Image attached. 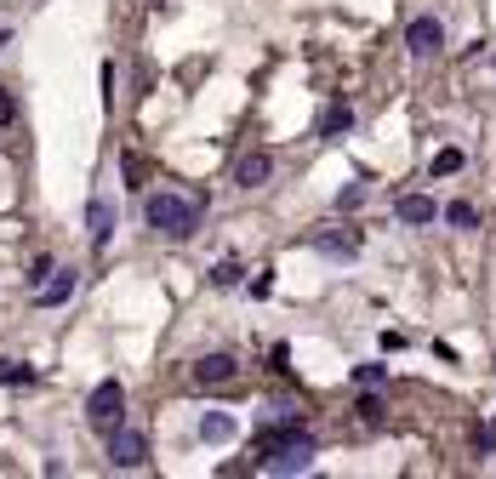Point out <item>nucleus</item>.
<instances>
[{
    "label": "nucleus",
    "instance_id": "obj_16",
    "mask_svg": "<svg viewBox=\"0 0 496 479\" xmlns=\"http://www.w3.org/2000/svg\"><path fill=\"white\" fill-rule=\"evenodd\" d=\"M0 382H12V389H18V382H35V365H18V360H0Z\"/></svg>",
    "mask_w": 496,
    "mask_h": 479
},
{
    "label": "nucleus",
    "instance_id": "obj_14",
    "mask_svg": "<svg viewBox=\"0 0 496 479\" xmlns=\"http://www.w3.org/2000/svg\"><path fill=\"white\" fill-rule=\"evenodd\" d=\"M462 166H468V154H462V149H440V154H433V177H451V172H462Z\"/></svg>",
    "mask_w": 496,
    "mask_h": 479
},
{
    "label": "nucleus",
    "instance_id": "obj_17",
    "mask_svg": "<svg viewBox=\"0 0 496 479\" xmlns=\"http://www.w3.org/2000/svg\"><path fill=\"white\" fill-rule=\"evenodd\" d=\"M360 423H382V399H377V389H360Z\"/></svg>",
    "mask_w": 496,
    "mask_h": 479
},
{
    "label": "nucleus",
    "instance_id": "obj_13",
    "mask_svg": "<svg viewBox=\"0 0 496 479\" xmlns=\"http://www.w3.org/2000/svg\"><path fill=\"white\" fill-rule=\"evenodd\" d=\"M314 252H325V257H354V252H360V240H354V235H314Z\"/></svg>",
    "mask_w": 496,
    "mask_h": 479
},
{
    "label": "nucleus",
    "instance_id": "obj_19",
    "mask_svg": "<svg viewBox=\"0 0 496 479\" xmlns=\"http://www.w3.org/2000/svg\"><path fill=\"white\" fill-rule=\"evenodd\" d=\"M354 382H360V389H382L389 371H382V365H360V371H354Z\"/></svg>",
    "mask_w": 496,
    "mask_h": 479
},
{
    "label": "nucleus",
    "instance_id": "obj_3",
    "mask_svg": "<svg viewBox=\"0 0 496 479\" xmlns=\"http://www.w3.org/2000/svg\"><path fill=\"white\" fill-rule=\"evenodd\" d=\"M108 462H115V468H143L149 440L137 434V428H108Z\"/></svg>",
    "mask_w": 496,
    "mask_h": 479
},
{
    "label": "nucleus",
    "instance_id": "obj_12",
    "mask_svg": "<svg viewBox=\"0 0 496 479\" xmlns=\"http://www.w3.org/2000/svg\"><path fill=\"white\" fill-rule=\"evenodd\" d=\"M348 126H354V109H348V103H331V109L320 115V137H343Z\"/></svg>",
    "mask_w": 496,
    "mask_h": 479
},
{
    "label": "nucleus",
    "instance_id": "obj_2",
    "mask_svg": "<svg viewBox=\"0 0 496 479\" xmlns=\"http://www.w3.org/2000/svg\"><path fill=\"white\" fill-rule=\"evenodd\" d=\"M86 416H91V428H120V416H126V389H120L115 377H103L98 389H91V399H86Z\"/></svg>",
    "mask_w": 496,
    "mask_h": 479
},
{
    "label": "nucleus",
    "instance_id": "obj_5",
    "mask_svg": "<svg viewBox=\"0 0 496 479\" xmlns=\"http://www.w3.org/2000/svg\"><path fill=\"white\" fill-rule=\"evenodd\" d=\"M406 46H411V57H433V52L445 46V23H440V18H411Z\"/></svg>",
    "mask_w": 496,
    "mask_h": 479
},
{
    "label": "nucleus",
    "instance_id": "obj_18",
    "mask_svg": "<svg viewBox=\"0 0 496 479\" xmlns=\"http://www.w3.org/2000/svg\"><path fill=\"white\" fill-rule=\"evenodd\" d=\"M211 286H240V262H235V257L217 262V269H211Z\"/></svg>",
    "mask_w": 496,
    "mask_h": 479
},
{
    "label": "nucleus",
    "instance_id": "obj_7",
    "mask_svg": "<svg viewBox=\"0 0 496 479\" xmlns=\"http://www.w3.org/2000/svg\"><path fill=\"white\" fill-rule=\"evenodd\" d=\"M74 286H81V274H74V269H52V274L35 286V303H40V308H57V303L74 297Z\"/></svg>",
    "mask_w": 496,
    "mask_h": 479
},
{
    "label": "nucleus",
    "instance_id": "obj_22",
    "mask_svg": "<svg viewBox=\"0 0 496 479\" xmlns=\"http://www.w3.org/2000/svg\"><path fill=\"white\" fill-rule=\"evenodd\" d=\"M46 274H52V257H35V262H29V286H40Z\"/></svg>",
    "mask_w": 496,
    "mask_h": 479
},
{
    "label": "nucleus",
    "instance_id": "obj_10",
    "mask_svg": "<svg viewBox=\"0 0 496 479\" xmlns=\"http://www.w3.org/2000/svg\"><path fill=\"white\" fill-rule=\"evenodd\" d=\"M86 228H91V245H108V235H115V206H108V200H91Z\"/></svg>",
    "mask_w": 496,
    "mask_h": 479
},
{
    "label": "nucleus",
    "instance_id": "obj_20",
    "mask_svg": "<svg viewBox=\"0 0 496 479\" xmlns=\"http://www.w3.org/2000/svg\"><path fill=\"white\" fill-rule=\"evenodd\" d=\"M360 200H365V183H348V189L337 194V206H343V211H354V206H360Z\"/></svg>",
    "mask_w": 496,
    "mask_h": 479
},
{
    "label": "nucleus",
    "instance_id": "obj_6",
    "mask_svg": "<svg viewBox=\"0 0 496 479\" xmlns=\"http://www.w3.org/2000/svg\"><path fill=\"white\" fill-rule=\"evenodd\" d=\"M235 377H240L235 354H206V360L194 365V382H200V389H228Z\"/></svg>",
    "mask_w": 496,
    "mask_h": 479
},
{
    "label": "nucleus",
    "instance_id": "obj_21",
    "mask_svg": "<svg viewBox=\"0 0 496 479\" xmlns=\"http://www.w3.org/2000/svg\"><path fill=\"white\" fill-rule=\"evenodd\" d=\"M12 120H18V98H12V91H0V126H12Z\"/></svg>",
    "mask_w": 496,
    "mask_h": 479
},
{
    "label": "nucleus",
    "instance_id": "obj_15",
    "mask_svg": "<svg viewBox=\"0 0 496 479\" xmlns=\"http://www.w3.org/2000/svg\"><path fill=\"white\" fill-rule=\"evenodd\" d=\"M445 223H451V228H474L479 211L468 206V200H451V206H445Z\"/></svg>",
    "mask_w": 496,
    "mask_h": 479
},
{
    "label": "nucleus",
    "instance_id": "obj_9",
    "mask_svg": "<svg viewBox=\"0 0 496 479\" xmlns=\"http://www.w3.org/2000/svg\"><path fill=\"white\" fill-rule=\"evenodd\" d=\"M269 172H274V160H269V154H245V160L235 166V183H240V189H262V183H269Z\"/></svg>",
    "mask_w": 496,
    "mask_h": 479
},
{
    "label": "nucleus",
    "instance_id": "obj_8",
    "mask_svg": "<svg viewBox=\"0 0 496 479\" xmlns=\"http://www.w3.org/2000/svg\"><path fill=\"white\" fill-rule=\"evenodd\" d=\"M235 434H240V423L228 411H206V416H200V440H206V445H228Z\"/></svg>",
    "mask_w": 496,
    "mask_h": 479
},
{
    "label": "nucleus",
    "instance_id": "obj_23",
    "mask_svg": "<svg viewBox=\"0 0 496 479\" xmlns=\"http://www.w3.org/2000/svg\"><path fill=\"white\" fill-rule=\"evenodd\" d=\"M479 445H485V451H496V416L485 423V434H479Z\"/></svg>",
    "mask_w": 496,
    "mask_h": 479
},
{
    "label": "nucleus",
    "instance_id": "obj_4",
    "mask_svg": "<svg viewBox=\"0 0 496 479\" xmlns=\"http://www.w3.org/2000/svg\"><path fill=\"white\" fill-rule=\"evenodd\" d=\"M308 462H314V440L297 434V440H286L280 451H269V457H262V468H269V474H303Z\"/></svg>",
    "mask_w": 496,
    "mask_h": 479
},
{
    "label": "nucleus",
    "instance_id": "obj_1",
    "mask_svg": "<svg viewBox=\"0 0 496 479\" xmlns=\"http://www.w3.org/2000/svg\"><path fill=\"white\" fill-rule=\"evenodd\" d=\"M143 218L149 228H160V235H172V240H189L194 228H200V200H183V194H149L143 200Z\"/></svg>",
    "mask_w": 496,
    "mask_h": 479
},
{
    "label": "nucleus",
    "instance_id": "obj_11",
    "mask_svg": "<svg viewBox=\"0 0 496 479\" xmlns=\"http://www.w3.org/2000/svg\"><path fill=\"white\" fill-rule=\"evenodd\" d=\"M399 223H433V200L428 194H399Z\"/></svg>",
    "mask_w": 496,
    "mask_h": 479
}]
</instances>
